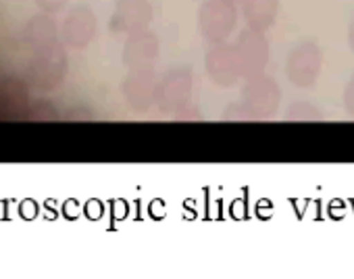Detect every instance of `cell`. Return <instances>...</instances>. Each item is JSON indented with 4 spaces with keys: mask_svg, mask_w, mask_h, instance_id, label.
<instances>
[{
    "mask_svg": "<svg viewBox=\"0 0 354 279\" xmlns=\"http://www.w3.org/2000/svg\"><path fill=\"white\" fill-rule=\"evenodd\" d=\"M238 26V7L232 0H205L198 9V34L209 44L227 42Z\"/></svg>",
    "mask_w": 354,
    "mask_h": 279,
    "instance_id": "1",
    "label": "cell"
},
{
    "mask_svg": "<svg viewBox=\"0 0 354 279\" xmlns=\"http://www.w3.org/2000/svg\"><path fill=\"white\" fill-rule=\"evenodd\" d=\"M321 69H323V50L313 40L298 42L286 59L288 81L302 90H308L319 81Z\"/></svg>",
    "mask_w": 354,
    "mask_h": 279,
    "instance_id": "2",
    "label": "cell"
},
{
    "mask_svg": "<svg viewBox=\"0 0 354 279\" xmlns=\"http://www.w3.org/2000/svg\"><path fill=\"white\" fill-rule=\"evenodd\" d=\"M194 75L190 67H175L158 79L156 106L165 115H175L192 104Z\"/></svg>",
    "mask_w": 354,
    "mask_h": 279,
    "instance_id": "3",
    "label": "cell"
},
{
    "mask_svg": "<svg viewBox=\"0 0 354 279\" xmlns=\"http://www.w3.org/2000/svg\"><path fill=\"white\" fill-rule=\"evenodd\" d=\"M242 102L254 115L257 121L271 119L279 110V104H281V88L267 73L246 77V81L242 86Z\"/></svg>",
    "mask_w": 354,
    "mask_h": 279,
    "instance_id": "4",
    "label": "cell"
},
{
    "mask_svg": "<svg viewBox=\"0 0 354 279\" xmlns=\"http://www.w3.org/2000/svg\"><path fill=\"white\" fill-rule=\"evenodd\" d=\"M234 46L238 52V61H240L244 79L265 73L269 59H271V48H269V40H267L265 32L246 28L238 36Z\"/></svg>",
    "mask_w": 354,
    "mask_h": 279,
    "instance_id": "5",
    "label": "cell"
},
{
    "mask_svg": "<svg viewBox=\"0 0 354 279\" xmlns=\"http://www.w3.org/2000/svg\"><path fill=\"white\" fill-rule=\"evenodd\" d=\"M205 69L211 81L219 88H234L240 81V77H244L236 46L227 42L211 44V48L205 55Z\"/></svg>",
    "mask_w": 354,
    "mask_h": 279,
    "instance_id": "6",
    "label": "cell"
},
{
    "mask_svg": "<svg viewBox=\"0 0 354 279\" xmlns=\"http://www.w3.org/2000/svg\"><path fill=\"white\" fill-rule=\"evenodd\" d=\"M156 90H158V79L152 67L133 69L123 79V98L136 113H144L152 104H156Z\"/></svg>",
    "mask_w": 354,
    "mask_h": 279,
    "instance_id": "7",
    "label": "cell"
},
{
    "mask_svg": "<svg viewBox=\"0 0 354 279\" xmlns=\"http://www.w3.org/2000/svg\"><path fill=\"white\" fill-rule=\"evenodd\" d=\"M158 38L154 32L150 30H140L127 36V42L123 46V63L129 67V71L133 69H150L154 67L156 59H158Z\"/></svg>",
    "mask_w": 354,
    "mask_h": 279,
    "instance_id": "8",
    "label": "cell"
},
{
    "mask_svg": "<svg viewBox=\"0 0 354 279\" xmlns=\"http://www.w3.org/2000/svg\"><path fill=\"white\" fill-rule=\"evenodd\" d=\"M152 15L154 11L150 0H117L115 15H113V30L127 36L140 30H148Z\"/></svg>",
    "mask_w": 354,
    "mask_h": 279,
    "instance_id": "9",
    "label": "cell"
},
{
    "mask_svg": "<svg viewBox=\"0 0 354 279\" xmlns=\"http://www.w3.org/2000/svg\"><path fill=\"white\" fill-rule=\"evenodd\" d=\"M65 40L73 46V48H84L92 42L94 34H96V19L94 13L86 7L75 9L67 21H65Z\"/></svg>",
    "mask_w": 354,
    "mask_h": 279,
    "instance_id": "10",
    "label": "cell"
},
{
    "mask_svg": "<svg viewBox=\"0 0 354 279\" xmlns=\"http://www.w3.org/2000/svg\"><path fill=\"white\" fill-rule=\"evenodd\" d=\"M242 17L248 28L267 32L275 26L279 13V0H240Z\"/></svg>",
    "mask_w": 354,
    "mask_h": 279,
    "instance_id": "11",
    "label": "cell"
},
{
    "mask_svg": "<svg viewBox=\"0 0 354 279\" xmlns=\"http://www.w3.org/2000/svg\"><path fill=\"white\" fill-rule=\"evenodd\" d=\"M286 119L288 121H302V123H315V121H321L323 115L321 110L310 104L308 100H296L288 106L286 110Z\"/></svg>",
    "mask_w": 354,
    "mask_h": 279,
    "instance_id": "12",
    "label": "cell"
},
{
    "mask_svg": "<svg viewBox=\"0 0 354 279\" xmlns=\"http://www.w3.org/2000/svg\"><path fill=\"white\" fill-rule=\"evenodd\" d=\"M223 119H225V121H257L254 115L244 106V102L232 104V106L223 113Z\"/></svg>",
    "mask_w": 354,
    "mask_h": 279,
    "instance_id": "13",
    "label": "cell"
},
{
    "mask_svg": "<svg viewBox=\"0 0 354 279\" xmlns=\"http://www.w3.org/2000/svg\"><path fill=\"white\" fill-rule=\"evenodd\" d=\"M344 106H346L348 115L354 117V75L348 79V84L344 88Z\"/></svg>",
    "mask_w": 354,
    "mask_h": 279,
    "instance_id": "14",
    "label": "cell"
},
{
    "mask_svg": "<svg viewBox=\"0 0 354 279\" xmlns=\"http://www.w3.org/2000/svg\"><path fill=\"white\" fill-rule=\"evenodd\" d=\"M175 119L177 121H198L201 119V113H198V108H194L192 104H188L180 113H175Z\"/></svg>",
    "mask_w": 354,
    "mask_h": 279,
    "instance_id": "15",
    "label": "cell"
},
{
    "mask_svg": "<svg viewBox=\"0 0 354 279\" xmlns=\"http://www.w3.org/2000/svg\"><path fill=\"white\" fill-rule=\"evenodd\" d=\"M40 5H42L44 9L55 11V9H61V7L65 5V0H40Z\"/></svg>",
    "mask_w": 354,
    "mask_h": 279,
    "instance_id": "16",
    "label": "cell"
},
{
    "mask_svg": "<svg viewBox=\"0 0 354 279\" xmlns=\"http://www.w3.org/2000/svg\"><path fill=\"white\" fill-rule=\"evenodd\" d=\"M348 46H350V50L354 52V21H352V26H350V30H348Z\"/></svg>",
    "mask_w": 354,
    "mask_h": 279,
    "instance_id": "17",
    "label": "cell"
},
{
    "mask_svg": "<svg viewBox=\"0 0 354 279\" xmlns=\"http://www.w3.org/2000/svg\"><path fill=\"white\" fill-rule=\"evenodd\" d=\"M232 3H240V0H232Z\"/></svg>",
    "mask_w": 354,
    "mask_h": 279,
    "instance_id": "18",
    "label": "cell"
}]
</instances>
